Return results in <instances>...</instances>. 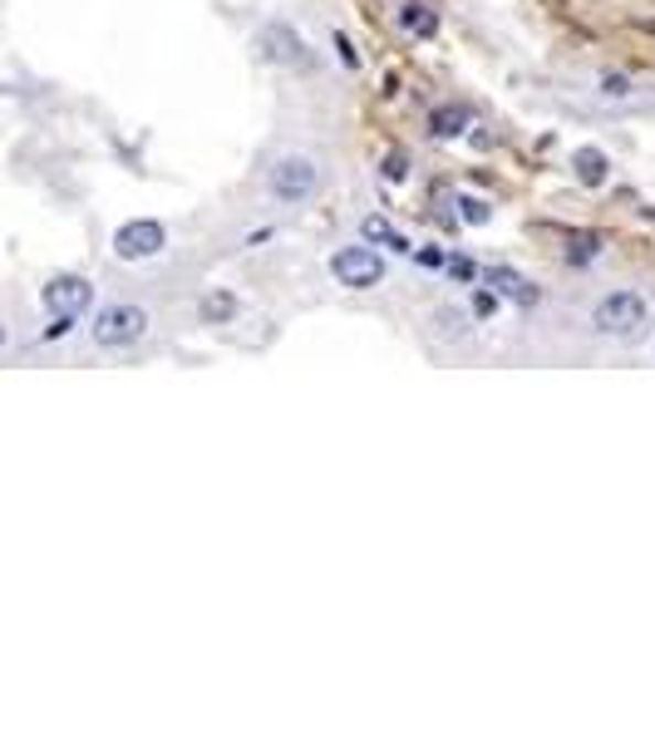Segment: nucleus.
Listing matches in <instances>:
<instances>
[{"label": "nucleus", "instance_id": "nucleus-11", "mask_svg": "<svg viewBox=\"0 0 655 739\" xmlns=\"http://www.w3.org/2000/svg\"><path fill=\"white\" fill-rule=\"evenodd\" d=\"M429 129H434L439 139H453V133L469 129V109H459V104H439V109L429 114Z\"/></svg>", "mask_w": 655, "mask_h": 739}, {"label": "nucleus", "instance_id": "nucleus-17", "mask_svg": "<svg viewBox=\"0 0 655 739\" xmlns=\"http://www.w3.org/2000/svg\"><path fill=\"white\" fill-rule=\"evenodd\" d=\"M0 345H6V325H0Z\"/></svg>", "mask_w": 655, "mask_h": 739}, {"label": "nucleus", "instance_id": "nucleus-12", "mask_svg": "<svg viewBox=\"0 0 655 739\" xmlns=\"http://www.w3.org/2000/svg\"><path fill=\"white\" fill-rule=\"evenodd\" d=\"M232 311H237V301H232V291H207L203 301H197V315H203V325H222L232 321Z\"/></svg>", "mask_w": 655, "mask_h": 739}, {"label": "nucleus", "instance_id": "nucleus-15", "mask_svg": "<svg viewBox=\"0 0 655 739\" xmlns=\"http://www.w3.org/2000/svg\"><path fill=\"white\" fill-rule=\"evenodd\" d=\"M631 94L636 89H631V79H621V74H606V79H601V99L606 104H626Z\"/></svg>", "mask_w": 655, "mask_h": 739}, {"label": "nucleus", "instance_id": "nucleus-3", "mask_svg": "<svg viewBox=\"0 0 655 739\" xmlns=\"http://www.w3.org/2000/svg\"><path fill=\"white\" fill-rule=\"evenodd\" d=\"M89 335H94V345H104V351H129V345H139L148 335V311L133 306V301H114L94 315Z\"/></svg>", "mask_w": 655, "mask_h": 739}, {"label": "nucleus", "instance_id": "nucleus-7", "mask_svg": "<svg viewBox=\"0 0 655 739\" xmlns=\"http://www.w3.org/2000/svg\"><path fill=\"white\" fill-rule=\"evenodd\" d=\"M40 301H45L50 315H84L94 306V287L84 277H74V271H65V277H50L45 291H40Z\"/></svg>", "mask_w": 655, "mask_h": 739}, {"label": "nucleus", "instance_id": "nucleus-5", "mask_svg": "<svg viewBox=\"0 0 655 739\" xmlns=\"http://www.w3.org/2000/svg\"><path fill=\"white\" fill-rule=\"evenodd\" d=\"M331 277L341 281L345 291H369L385 281V257H379L369 242H355V247H341L331 257Z\"/></svg>", "mask_w": 655, "mask_h": 739}, {"label": "nucleus", "instance_id": "nucleus-8", "mask_svg": "<svg viewBox=\"0 0 655 739\" xmlns=\"http://www.w3.org/2000/svg\"><path fill=\"white\" fill-rule=\"evenodd\" d=\"M488 287L498 291L503 301H513V306H537V301H543V287L527 281L523 271H513V267H488Z\"/></svg>", "mask_w": 655, "mask_h": 739}, {"label": "nucleus", "instance_id": "nucleus-16", "mask_svg": "<svg viewBox=\"0 0 655 739\" xmlns=\"http://www.w3.org/2000/svg\"><path fill=\"white\" fill-rule=\"evenodd\" d=\"M459 213H463V222H473V227L493 222V207L483 203V197H459Z\"/></svg>", "mask_w": 655, "mask_h": 739}, {"label": "nucleus", "instance_id": "nucleus-2", "mask_svg": "<svg viewBox=\"0 0 655 739\" xmlns=\"http://www.w3.org/2000/svg\"><path fill=\"white\" fill-rule=\"evenodd\" d=\"M651 325V311L636 291H606L591 306V331L606 341H641Z\"/></svg>", "mask_w": 655, "mask_h": 739}, {"label": "nucleus", "instance_id": "nucleus-13", "mask_svg": "<svg viewBox=\"0 0 655 739\" xmlns=\"http://www.w3.org/2000/svg\"><path fill=\"white\" fill-rule=\"evenodd\" d=\"M434 325H439V335H443V341H469V335H473L469 315H463V311H453V306H439V311H434Z\"/></svg>", "mask_w": 655, "mask_h": 739}, {"label": "nucleus", "instance_id": "nucleus-1", "mask_svg": "<svg viewBox=\"0 0 655 739\" xmlns=\"http://www.w3.org/2000/svg\"><path fill=\"white\" fill-rule=\"evenodd\" d=\"M325 183V168L315 153H301V148H291V153H277L267 168V193L271 203L281 207H305L315 203V193H321Z\"/></svg>", "mask_w": 655, "mask_h": 739}, {"label": "nucleus", "instance_id": "nucleus-14", "mask_svg": "<svg viewBox=\"0 0 655 739\" xmlns=\"http://www.w3.org/2000/svg\"><path fill=\"white\" fill-rule=\"evenodd\" d=\"M577 168H582L587 183H601V178H606V153H597V148H582V153H577Z\"/></svg>", "mask_w": 655, "mask_h": 739}, {"label": "nucleus", "instance_id": "nucleus-10", "mask_svg": "<svg viewBox=\"0 0 655 739\" xmlns=\"http://www.w3.org/2000/svg\"><path fill=\"white\" fill-rule=\"evenodd\" d=\"M365 242H379V247L405 251V257L415 251V247H409V237H405V232H399V227H389L385 217H365Z\"/></svg>", "mask_w": 655, "mask_h": 739}, {"label": "nucleus", "instance_id": "nucleus-6", "mask_svg": "<svg viewBox=\"0 0 655 739\" xmlns=\"http://www.w3.org/2000/svg\"><path fill=\"white\" fill-rule=\"evenodd\" d=\"M168 251V232L158 227V222H124L119 232H114V257L119 261H158Z\"/></svg>", "mask_w": 655, "mask_h": 739}, {"label": "nucleus", "instance_id": "nucleus-9", "mask_svg": "<svg viewBox=\"0 0 655 739\" xmlns=\"http://www.w3.org/2000/svg\"><path fill=\"white\" fill-rule=\"evenodd\" d=\"M399 25H405L409 35H434V30H439V15L425 6V0H405V6H399Z\"/></svg>", "mask_w": 655, "mask_h": 739}, {"label": "nucleus", "instance_id": "nucleus-4", "mask_svg": "<svg viewBox=\"0 0 655 739\" xmlns=\"http://www.w3.org/2000/svg\"><path fill=\"white\" fill-rule=\"evenodd\" d=\"M257 55L267 60V65H277V69H311L315 65L305 35H301V30H291V25H281V20H267V25L257 30Z\"/></svg>", "mask_w": 655, "mask_h": 739}]
</instances>
